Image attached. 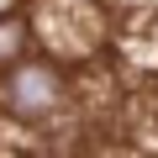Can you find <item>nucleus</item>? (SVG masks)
<instances>
[{"instance_id": "f257e3e1", "label": "nucleus", "mask_w": 158, "mask_h": 158, "mask_svg": "<svg viewBox=\"0 0 158 158\" xmlns=\"http://www.w3.org/2000/svg\"><path fill=\"white\" fill-rule=\"evenodd\" d=\"M69 106V74L53 58H16L0 69V116L16 127H48Z\"/></svg>"}]
</instances>
